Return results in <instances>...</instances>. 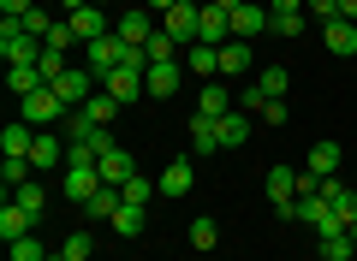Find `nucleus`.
Returning a JSON list of instances; mask_svg holds the SVG:
<instances>
[{"label":"nucleus","mask_w":357,"mask_h":261,"mask_svg":"<svg viewBox=\"0 0 357 261\" xmlns=\"http://www.w3.org/2000/svg\"><path fill=\"white\" fill-rule=\"evenodd\" d=\"M321 42H328V54L351 60L357 54V18H328V24H321Z\"/></svg>","instance_id":"nucleus-12"},{"label":"nucleus","mask_w":357,"mask_h":261,"mask_svg":"<svg viewBox=\"0 0 357 261\" xmlns=\"http://www.w3.org/2000/svg\"><path fill=\"white\" fill-rule=\"evenodd\" d=\"M143 54H149V65H155V60H185V54H178V42L167 36V30H155V36H149V48H143Z\"/></svg>","instance_id":"nucleus-33"},{"label":"nucleus","mask_w":357,"mask_h":261,"mask_svg":"<svg viewBox=\"0 0 357 261\" xmlns=\"http://www.w3.org/2000/svg\"><path fill=\"white\" fill-rule=\"evenodd\" d=\"M191 184H197V166H191V155H178L161 173V196H191Z\"/></svg>","instance_id":"nucleus-18"},{"label":"nucleus","mask_w":357,"mask_h":261,"mask_svg":"<svg viewBox=\"0 0 357 261\" xmlns=\"http://www.w3.org/2000/svg\"><path fill=\"white\" fill-rule=\"evenodd\" d=\"M66 24H72V36H77V42L114 36V30H107V6H77V13H66Z\"/></svg>","instance_id":"nucleus-11"},{"label":"nucleus","mask_w":357,"mask_h":261,"mask_svg":"<svg viewBox=\"0 0 357 261\" xmlns=\"http://www.w3.org/2000/svg\"><path fill=\"white\" fill-rule=\"evenodd\" d=\"M262 190H268V202H274V214L286 220V208L298 202V166H268Z\"/></svg>","instance_id":"nucleus-5"},{"label":"nucleus","mask_w":357,"mask_h":261,"mask_svg":"<svg viewBox=\"0 0 357 261\" xmlns=\"http://www.w3.org/2000/svg\"><path fill=\"white\" fill-rule=\"evenodd\" d=\"M30 13V0H0V18H24Z\"/></svg>","instance_id":"nucleus-42"},{"label":"nucleus","mask_w":357,"mask_h":261,"mask_svg":"<svg viewBox=\"0 0 357 261\" xmlns=\"http://www.w3.org/2000/svg\"><path fill=\"white\" fill-rule=\"evenodd\" d=\"M119 107H126V101H114V95H107V89H96V95L84 101V113H89V119H96V125H114V119H119Z\"/></svg>","instance_id":"nucleus-28"},{"label":"nucleus","mask_w":357,"mask_h":261,"mask_svg":"<svg viewBox=\"0 0 357 261\" xmlns=\"http://www.w3.org/2000/svg\"><path fill=\"white\" fill-rule=\"evenodd\" d=\"M232 107H238V101H232L227 84H203V101H197V113H203V119H227Z\"/></svg>","instance_id":"nucleus-22"},{"label":"nucleus","mask_w":357,"mask_h":261,"mask_svg":"<svg viewBox=\"0 0 357 261\" xmlns=\"http://www.w3.org/2000/svg\"><path fill=\"white\" fill-rule=\"evenodd\" d=\"M316 196H321V202H328V208H333V214H340V220H345V232H351V226H357V190L345 184L340 173H333V178H321V190H316Z\"/></svg>","instance_id":"nucleus-7"},{"label":"nucleus","mask_w":357,"mask_h":261,"mask_svg":"<svg viewBox=\"0 0 357 261\" xmlns=\"http://www.w3.org/2000/svg\"><path fill=\"white\" fill-rule=\"evenodd\" d=\"M143 6H149V13H155V18H161V13H173L178 0H143Z\"/></svg>","instance_id":"nucleus-44"},{"label":"nucleus","mask_w":357,"mask_h":261,"mask_svg":"<svg viewBox=\"0 0 357 261\" xmlns=\"http://www.w3.org/2000/svg\"><path fill=\"white\" fill-rule=\"evenodd\" d=\"M48 261H60V249H54V255H48Z\"/></svg>","instance_id":"nucleus-49"},{"label":"nucleus","mask_w":357,"mask_h":261,"mask_svg":"<svg viewBox=\"0 0 357 261\" xmlns=\"http://www.w3.org/2000/svg\"><path fill=\"white\" fill-rule=\"evenodd\" d=\"M215 6H227V13H232V6H244V0H215Z\"/></svg>","instance_id":"nucleus-47"},{"label":"nucleus","mask_w":357,"mask_h":261,"mask_svg":"<svg viewBox=\"0 0 357 261\" xmlns=\"http://www.w3.org/2000/svg\"><path fill=\"white\" fill-rule=\"evenodd\" d=\"M30 143H36V125H6V131H0V155H30Z\"/></svg>","instance_id":"nucleus-27"},{"label":"nucleus","mask_w":357,"mask_h":261,"mask_svg":"<svg viewBox=\"0 0 357 261\" xmlns=\"http://www.w3.org/2000/svg\"><path fill=\"white\" fill-rule=\"evenodd\" d=\"M84 48H89V72H96V77L119 72V65L131 60V48H126L119 36H96V42H84Z\"/></svg>","instance_id":"nucleus-4"},{"label":"nucleus","mask_w":357,"mask_h":261,"mask_svg":"<svg viewBox=\"0 0 357 261\" xmlns=\"http://www.w3.org/2000/svg\"><path fill=\"white\" fill-rule=\"evenodd\" d=\"M60 190H66V196L77 202V208H84V202L96 196V190H102V173H96V166H66V178H60Z\"/></svg>","instance_id":"nucleus-13"},{"label":"nucleus","mask_w":357,"mask_h":261,"mask_svg":"<svg viewBox=\"0 0 357 261\" xmlns=\"http://www.w3.org/2000/svg\"><path fill=\"white\" fill-rule=\"evenodd\" d=\"M89 255H96V237L89 232H66L60 237V261H89Z\"/></svg>","instance_id":"nucleus-29"},{"label":"nucleus","mask_w":357,"mask_h":261,"mask_svg":"<svg viewBox=\"0 0 357 261\" xmlns=\"http://www.w3.org/2000/svg\"><path fill=\"white\" fill-rule=\"evenodd\" d=\"M6 89L24 101V95H36V89H48V77H42V65H6Z\"/></svg>","instance_id":"nucleus-21"},{"label":"nucleus","mask_w":357,"mask_h":261,"mask_svg":"<svg viewBox=\"0 0 357 261\" xmlns=\"http://www.w3.org/2000/svg\"><path fill=\"white\" fill-rule=\"evenodd\" d=\"M30 232H36V220H30V214L6 196V202H0V237H6V244H18V237H30Z\"/></svg>","instance_id":"nucleus-19"},{"label":"nucleus","mask_w":357,"mask_h":261,"mask_svg":"<svg viewBox=\"0 0 357 261\" xmlns=\"http://www.w3.org/2000/svg\"><path fill=\"white\" fill-rule=\"evenodd\" d=\"M119 208H126V190H119V184H102L96 196L84 202V214H89V220H114Z\"/></svg>","instance_id":"nucleus-20"},{"label":"nucleus","mask_w":357,"mask_h":261,"mask_svg":"<svg viewBox=\"0 0 357 261\" xmlns=\"http://www.w3.org/2000/svg\"><path fill=\"white\" fill-rule=\"evenodd\" d=\"M77 6H89V0H60V18H66V13H77Z\"/></svg>","instance_id":"nucleus-45"},{"label":"nucleus","mask_w":357,"mask_h":261,"mask_svg":"<svg viewBox=\"0 0 357 261\" xmlns=\"http://www.w3.org/2000/svg\"><path fill=\"white\" fill-rule=\"evenodd\" d=\"M250 72V42H220V77H244Z\"/></svg>","instance_id":"nucleus-23"},{"label":"nucleus","mask_w":357,"mask_h":261,"mask_svg":"<svg viewBox=\"0 0 357 261\" xmlns=\"http://www.w3.org/2000/svg\"><path fill=\"white\" fill-rule=\"evenodd\" d=\"M13 202H18V208H24V214H30V220H36V226H42V214H48V190H42V184H36V178H30V184H18V190H13Z\"/></svg>","instance_id":"nucleus-26"},{"label":"nucleus","mask_w":357,"mask_h":261,"mask_svg":"<svg viewBox=\"0 0 357 261\" xmlns=\"http://www.w3.org/2000/svg\"><path fill=\"white\" fill-rule=\"evenodd\" d=\"M340 18H357V0H340Z\"/></svg>","instance_id":"nucleus-46"},{"label":"nucleus","mask_w":357,"mask_h":261,"mask_svg":"<svg viewBox=\"0 0 357 261\" xmlns=\"http://www.w3.org/2000/svg\"><path fill=\"white\" fill-rule=\"evenodd\" d=\"M18 107H24V125H36V131H54V125H66V113H72V107L60 101V89H54V84L36 89V95H24Z\"/></svg>","instance_id":"nucleus-2"},{"label":"nucleus","mask_w":357,"mask_h":261,"mask_svg":"<svg viewBox=\"0 0 357 261\" xmlns=\"http://www.w3.org/2000/svg\"><path fill=\"white\" fill-rule=\"evenodd\" d=\"M256 119H268V125H286V101H268V107L256 113Z\"/></svg>","instance_id":"nucleus-41"},{"label":"nucleus","mask_w":357,"mask_h":261,"mask_svg":"<svg viewBox=\"0 0 357 261\" xmlns=\"http://www.w3.org/2000/svg\"><path fill=\"white\" fill-rule=\"evenodd\" d=\"M340 166H345L340 143H316V149H310V166H304V173H316V178H333Z\"/></svg>","instance_id":"nucleus-24"},{"label":"nucleus","mask_w":357,"mask_h":261,"mask_svg":"<svg viewBox=\"0 0 357 261\" xmlns=\"http://www.w3.org/2000/svg\"><path fill=\"white\" fill-rule=\"evenodd\" d=\"M238 107H244V113L256 119V113L268 107V89H262V84H244V89H238Z\"/></svg>","instance_id":"nucleus-38"},{"label":"nucleus","mask_w":357,"mask_h":261,"mask_svg":"<svg viewBox=\"0 0 357 261\" xmlns=\"http://www.w3.org/2000/svg\"><path fill=\"white\" fill-rule=\"evenodd\" d=\"M96 84H102V77L89 72V65H66V72L54 77V89H60V101H66V107H84V101L96 95Z\"/></svg>","instance_id":"nucleus-3"},{"label":"nucleus","mask_w":357,"mask_h":261,"mask_svg":"<svg viewBox=\"0 0 357 261\" xmlns=\"http://www.w3.org/2000/svg\"><path fill=\"white\" fill-rule=\"evenodd\" d=\"M220 125V143H227V149H238V143H250V113L244 107H232L227 119H215Z\"/></svg>","instance_id":"nucleus-25"},{"label":"nucleus","mask_w":357,"mask_h":261,"mask_svg":"<svg viewBox=\"0 0 357 261\" xmlns=\"http://www.w3.org/2000/svg\"><path fill=\"white\" fill-rule=\"evenodd\" d=\"M256 84L268 89V101H286V89H292V72H286V65H268V72L256 77Z\"/></svg>","instance_id":"nucleus-30"},{"label":"nucleus","mask_w":357,"mask_h":261,"mask_svg":"<svg viewBox=\"0 0 357 261\" xmlns=\"http://www.w3.org/2000/svg\"><path fill=\"white\" fill-rule=\"evenodd\" d=\"M268 13H304V0H268Z\"/></svg>","instance_id":"nucleus-43"},{"label":"nucleus","mask_w":357,"mask_h":261,"mask_svg":"<svg viewBox=\"0 0 357 261\" xmlns=\"http://www.w3.org/2000/svg\"><path fill=\"white\" fill-rule=\"evenodd\" d=\"M0 60L6 65H36L42 60V42L24 30V18H0Z\"/></svg>","instance_id":"nucleus-1"},{"label":"nucleus","mask_w":357,"mask_h":261,"mask_svg":"<svg viewBox=\"0 0 357 261\" xmlns=\"http://www.w3.org/2000/svg\"><path fill=\"white\" fill-rule=\"evenodd\" d=\"M96 173H102V184H131V178H137V161H131V155L114 143V149L96 161Z\"/></svg>","instance_id":"nucleus-15"},{"label":"nucleus","mask_w":357,"mask_h":261,"mask_svg":"<svg viewBox=\"0 0 357 261\" xmlns=\"http://www.w3.org/2000/svg\"><path fill=\"white\" fill-rule=\"evenodd\" d=\"M66 131H36V143H30V166L36 173H54V166H66Z\"/></svg>","instance_id":"nucleus-6"},{"label":"nucleus","mask_w":357,"mask_h":261,"mask_svg":"<svg viewBox=\"0 0 357 261\" xmlns=\"http://www.w3.org/2000/svg\"><path fill=\"white\" fill-rule=\"evenodd\" d=\"M178 84H185V60H155L149 72H143V89H149L155 101L178 95Z\"/></svg>","instance_id":"nucleus-8"},{"label":"nucleus","mask_w":357,"mask_h":261,"mask_svg":"<svg viewBox=\"0 0 357 261\" xmlns=\"http://www.w3.org/2000/svg\"><path fill=\"white\" fill-rule=\"evenodd\" d=\"M89 6H114V0H89Z\"/></svg>","instance_id":"nucleus-48"},{"label":"nucleus","mask_w":357,"mask_h":261,"mask_svg":"<svg viewBox=\"0 0 357 261\" xmlns=\"http://www.w3.org/2000/svg\"><path fill=\"white\" fill-rule=\"evenodd\" d=\"M304 13H316L321 24H328V18H340V0H304Z\"/></svg>","instance_id":"nucleus-40"},{"label":"nucleus","mask_w":357,"mask_h":261,"mask_svg":"<svg viewBox=\"0 0 357 261\" xmlns=\"http://www.w3.org/2000/svg\"><path fill=\"white\" fill-rule=\"evenodd\" d=\"M119 190H126V202H131V208H149V202H155V190H161V178H131V184H119Z\"/></svg>","instance_id":"nucleus-31"},{"label":"nucleus","mask_w":357,"mask_h":261,"mask_svg":"<svg viewBox=\"0 0 357 261\" xmlns=\"http://www.w3.org/2000/svg\"><path fill=\"white\" fill-rule=\"evenodd\" d=\"M220 149H227V143H220V125L203 119V113H191V155L208 161V155H220Z\"/></svg>","instance_id":"nucleus-16"},{"label":"nucleus","mask_w":357,"mask_h":261,"mask_svg":"<svg viewBox=\"0 0 357 261\" xmlns=\"http://www.w3.org/2000/svg\"><path fill=\"white\" fill-rule=\"evenodd\" d=\"M48 255H54V249H42V237H36V232L13 244V261H48Z\"/></svg>","instance_id":"nucleus-36"},{"label":"nucleus","mask_w":357,"mask_h":261,"mask_svg":"<svg viewBox=\"0 0 357 261\" xmlns=\"http://www.w3.org/2000/svg\"><path fill=\"white\" fill-rule=\"evenodd\" d=\"M36 65H42V77L54 84V77L66 72V48H42V60H36Z\"/></svg>","instance_id":"nucleus-39"},{"label":"nucleus","mask_w":357,"mask_h":261,"mask_svg":"<svg viewBox=\"0 0 357 261\" xmlns=\"http://www.w3.org/2000/svg\"><path fill=\"white\" fill-rule=\"evenodd\" d=\"M268 18H274L268 6H256V0H244V6H232V36H238V42L262 36V30H268Z\"/></svg>","instance_id":"nucleus-14"},{"label":"nucleus","mask_w":357,"mask_h":261,"mask_svg":"<svg viewBox=\"0 0 357 261\" xmlns=\"http://www.w3.org/2000/svg\"><path fill=\"white\" fill-rule=\"evenodd\" d=\"M185 72L191 77H220V48H208V42H191V48H185Z\"/></svg>","instance_id":"nucleus-17"},{"label":"nucleus","mask_w":357,"mask_h":261,"mask_svg":"<svg viewBox=\"0 0 357 261\" xmlns=\"http://www.w3.org/2000/svg\"><path fill=\"white\" fill-rule=\"evenodd\" d=\"M114 36L126 42V48H149V36H155V13H149V6H131V13L114 24Z\"/></svg>","instance_id":"nucleus-9"},{"label":"nucleus","mask_w":357,"mask_h":261,"mask_svg":"<svg viewBox=\"0 0 357 261\" xmlns=\"http://www.w3.org/2000/svg\"><path fill=\"white\" fill-rule=\"evenodd\" d=\"M143 214H149V208H131V202H126V208H119V214H114L107 226H114L119 237H137V232H143Z\"/></svg>","instance_id":"nucleus-32"},{"label":"nucleus","mask_w":357,"mask_h":261,"mask_svg":"<svg viewBox=\"0 0 357 261\" xmlns=\"http://www.w3.org/2000/svg\"><path fill=\"white\" fill-rule=\"evenodd\" d=\"M215 220H208V214H197V220H191V249H203V255H208V249H215Z\"/></svg>","instance_id":"nucleus-34"},{"label":"nucleus","mask_w":357,"mask_h":261,"mask_svg":"<svg viewBox=\"0 0 357 261\" xmlns=\"http://www.w3.org/2000/svg\"><path fill=\"white\" fill-rule=\"evenodd\" d=\"M197 18H203V6H185V0H178L173 13H161V30L178 42V48H191L197 42Z\"/></svg>","instance_id":"nucleus-10"},{"label":"nucleus","mask_w":357,"mask_h":261,"mask_svg":"<svg viewBox=\"0 0 357 261\" xmlns=\"http://www.w3.org/2000/svg\"><path fill=\"white\" fill-rule=\"evenodd\" d=\"M268 30H274V36H304V13H274Z\"/></svg>","instance_id":"nucleus-37"},{"label":"nucleus","mask_w":357,"mask_h":261,"mask_svg":"<svg viewBox=\"0 0 357 261\" xmlns=\"http://www.w3.org/2000/svg\"><path fill=\"white\" fill-rule=\"evenodd\" d=\"M351 244H357V226H351Z\"/></svg>","instance_id":"nucleus-50"},{"label":"nucleus","mask_w":357,"mask_h":261,"mask_svg":"<svg viewBox=\"0 0 357 261\" xmlns=\"http://www.w3.org/2000/svg\"><path fill=\"white\" fill-rule=\"evenodd\" d=\"M54 24H60V18H54V13H42V6H30V13H24V30H30L36 42H48V30H54Z\"/></svg>","instance_id":"nucleus-35"}]
</instances>
